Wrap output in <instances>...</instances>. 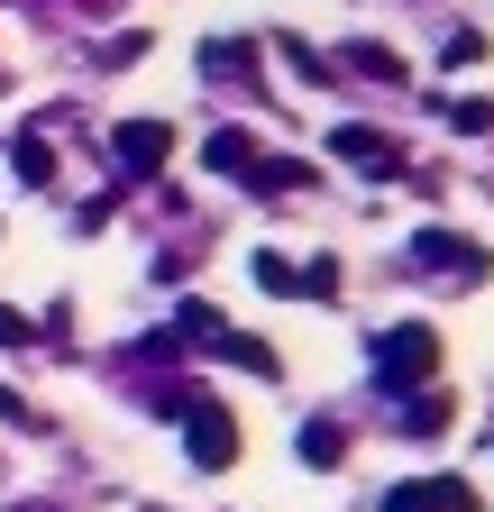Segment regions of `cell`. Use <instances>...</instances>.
I'll return each mask as SVG.
<instances>
[{
  "label": "cell",
  "mask_w": 494,
  "mask_h": 512,
  "mask_svg": "<svg viewBox=\"0 0 494 512\" xmlns=\"http://www.w3.org/2000/svg\"><path fill=\"white\" fill-rule=\"evenodd\" d=\"M110 147H119V165H129V174H156V165L174 156V128H165V119H119Z\"/></svg>",
  "instance_id": "obj_4"
},
{
  "label": "cell",
  "mask_w": 494,
  "mask_h": 512,
  "mask_svg": "<svg viewBox=\"0 0 494 512\" xmlns=\"http://www.w3.org/2000/svg\"><path fill=\"white\" fill-rule=\"evenodd\" d=\"M385 512H476V485L467 476H421V485H394Z\"/></svg>",
  "instance_id": "obj_3"
},
{
  "label": "cell",
  "mask_w": 494,
  "mask_h": 512,
  "mask_svg": "<svg viewBox=\"0 0 494 512\" xmlns=\"http://www.w3.org/2000/svg\"><path fill=\"white\" fill-rule=\"evenodd\" d=\"M430 366H440V330H430V320H403V330L376 339V394H421Z\"/></svg>",
  "instance_id": "obj_1"
},
{
  "label": "cell",
  "mask_w": 494,
  "mask_h": 512,
  "mask_svg": "<svg viewBox=\"0 0 494 512\" xmlns=\"http://www.w3.org/2000/svg\"><path fill=\"white\" fill-rule=\"evenodd\" d=\"M257 293H302V266H293V256H257Z\"/></svg>",
  "instance_id": "obj_12"
},
{
  "label": "cell",
  "mask_w": 494,
  "mask_h": 512,
  "mask_svg": "<svg viewBox=\"0 0 494 512\" xmlns=\"http://www.w3.org/2000/svg\"><path fill=\"white\" fill-rule=\"evenodd\" d=\"M10 156H19V183H55V147L37 138V128H19V138H10Z\"/></svg>",
  "instance_id": "obj_10"
},
{
  "label": "cell",
  "mask_w": 494,
  "mask_h": 512,
  "mask_svg": "<svg viewBox=\"0 0 494 512\" xmlns=\"http://www.w3.org/2000/svg\"><path fill=\"white\" fill-rule=\"evenodd\" d=\"M412 247H421V266H458V275H476V266H485L476 238H458V229H421Z\"/></svg>",
  "instance_id": "obj_5"
},
{
  "label": "cell",
  "mask_w": 494,
  "mask_h": 512,
  "mask_svg": "<svg viewBox=\"0 0 494 512\" xmlns=\"http://www.w3.org/2000/svg\"><path fill=\"white\" fill-rule=\"evenodd\" d=\"M0 421H28V403H19V394H10V384H0Z\"/></svg>",
  "instance_id": "obj_20"
},
{
  "label": "cell",
  "mask_w": 494,
  "mask_h": 512,
  "mask_svg": "<svg viewBox=\"0 0 494 512\" xmlns=\"http://www.w3.org/2000/svg\"><path fill=\"white\" fill-rule=\"evenodd\" d=\"M247 183H257V192H293V183H312V165H302V156H257Z\"/></svg>",
  "instance_id": "obj_11"
},
{
  "label": "cell",
  "mask_w": 494,
  "mask_h": 512,
  "mask_svg": "<svg viewBox=\"0 0 494 512\" xmlns=\"http://www.w3.org/2000/svg\"><path fill=\"white\" fill-rule=\"evenodd\" d=\"M348 64H366L376 83H394V46H366V37H357V46H348Z\"/></svg>",
  "instance_id": "obj_18"
},
{
  "label": "cell",
  "mask_w": 494,
  "mask_h": 512,
  "mask_svg": "<svg viewBox=\"0 0 494 512\" xmlns=\"http://www.w3.org/2000/svg\"><path fill=\"white\" fill-rule=\"evenodd\" d=\"M174 339H202V348H211V339H220V311H211V302H183V311H174Z\"/></svg>",
  "instance_id": "obj_13"
},
{
  "label": "cell",
  "mask_w": 494,
  "mask_h": 512,
  "mask_svg": "<svg viewBox=\"0 0 494 512\" xmlns=\"http://www.w3.org/2000/svg\"><path fill=\"white\" fill-rule=\"evenodd\" d=\"M183 458H193L202 476L238 467V421H229V403H193V412H183Z\"/></svg>",
  "instance_id": "obj_2"
},
{
  "label": "cell",
  "mask_w": 494,
  "mask_h": 512,
  "mask_svg": "<svg viewBox=\"0 0 494 512\" xmlns=\"http://www.w3.org/2000/svg\"><path fill=\"white\" fill-rule=\"evenodd\" d=\"M28 512H37V503H28Z\"/></svg>",
  "instance_id": "obj_21"
},
{
  "label": "cell",
  "mask_w": 494,
  "mask_h": 512,
  "mask_svg": "<svg viewBox=\"0 0 494 512\" xmlns=\"http://www.w3.org/2000/svg\"><path fill=\"white\" fill-rule=\"evenodd\" d=\"M293 448H302V467H339V458H348V430H339V421H302Z\"/></svg>",
  "instance_id": "obj_6"
},
{
  "label": "cell",
  "mask_w": 494,
  "mask_h": 512,
  "mask_svg": "<svg viewBox=\"0 0 494 512\" xmlns=\"http://www.w3.org/2000/svg\"><path fill=\"white\" fill-rule=\"evenodd\" d=\"M284 64H293V74H302V83H330V64H321L312 46H302V37H284Z\"/></svg>",
  "instance_id": "obj_17"
},
{
  "label": "cell",
  "mask_w": 494,
  "mask_h": 512,
  "mask_svg": "<svg viewBox=\"0 0 494 512\" xmlns=\"http://www.w3.org/2000/svg\"><path fill=\"white\" fill-rule=\"evenodd\" d=\"M449 421H458V394H430V384H421V403L403 412V430H412V439H430V430H449Z\"/></svg>",
  "instance_id": "obj_9"
},
{
  "label": "cell",
  "mask_w": 494,
  "mask_h": 512,
  "mask_svg": "<svg viewBox=\"0 0 494 512\" xmlns=\"http://www.w3.org/2000/svg\"><path fill=\"white\" fill-rule=\"evenodd\" d=\"M202 165L211 174H257V138H247V128H220V138L202 147Z\"/></svg>",
  "instance_id": "obj_8"
},
{
  "label": "cell",
  "mask_w": 494,
  "mask_h": 512,
  "mask_svg": "<svg viewBox=\"0 0 494 512\" xmlns=\"http://www.w3.org/2000/svg\"><path fill=\"white\" fill-rule=\"evenodd\" d=\"M28 339H37V320H19L10 302H0V348H28Z\"/></svg>",
  "instance_id": "obj_19"
},
{
  "label": "cell",
  "mask_w": 494,
  "mask_h": 512,
  "mask_svg": "<svg viewBox=\"0 0 494 512\" xmlns=\"http://www.w3.org/2000/svg\"><path fill=\"white\" fill-rule=\"evenodd\" d=\"M247 55H257L247 37H211V46H202V64H211V74H247Z\"/></svg>",
  "instance_id": "obj_14"
},
{
  "label": "cell",
  "mask_w": 494,
  "mask_h": 512,
  "mask_svg": "<svg viewBox=\"0 0 494 512\" xmlns=\"http://www.w3.org/2000/svg\"><path fill=\"white\" fill-rule=\"evenodd\" d=\"M440 64H485V28H458V37L440 46Z\"/></svg>",
  "instance_id": "obj_16"
},
{
  "label": "cell",
  "mask_w": 494,
  "mask_h": 512,
  "mask_svg": "<svg viewBox=\"0 0 494 512\" xmlns=\"http://www.w3.org/2000/svg\"><path fill=\"white\" fill-rule=\"evenodd\" d=\"M330 156H348V165H394L385 128H366V119H348V128H339V138H330Z\"/></svg>",
  "instance_id": "obj_7"
},
{
  "label": "cell",
  "mask_w": 494,
  "mask_h": 512,
  "mask_svg": "<svg viewBox=\"0 0 494 512\" xmlns=\"http://www.w3.org/2000/svg\"><path fill=\"white\" fill-rule=\"evenodd\" d=\"M449 110V128H467V138H485V128H494V101H440Z\"/></svg>",
  "instance_id": "obj_15"
}]
</instances>
